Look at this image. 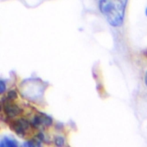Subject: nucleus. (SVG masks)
Listing matches in <instances>:
<instances>
[{"label": "nucleus", "mask_w": 147, "mask_h": 147, "mask_svg": "<svg viewBox=\"0 0 147 147\" xmlns=\"http://www.w3.org/2000/svg\"><path fill=\"white\" fill-rule=\"evenodd\" d=\"M0 146H1V147H16V146H18V143H17L16 140H14L13 138L5 137L1 140Z\"/></svg>", "instance_id": "423d86ee"}, {"label": "nucleus", "mask_w": 147, "mask_h": 147, "mask_svg": "<svg viewBox=\"0 0 147 147\" xmlns=\"http://www.w3.org/2000/svg\"><path fill=\"white\" fill-rule=\"evenodd\" d=\"M144 55H145V57H147V51H146V52H144Z\"/></svg>", "instance_id": "9b49d317"}, {"label": "nucleus", "mask_w": 147, "mask_h": 147, "mask_svg": "<svg viewBox=\"0 0 147 147\" xmlns=\"http://www.w3.org/2000/svg\"><path fill=\"white\" fill-rule=\"evenodd\" d=\"M52 123V119L43 114H39L32 121V126L34 128H39L41 126H49Z\"/></svg>", "instance_id": "7ed1b4c3"}, {"label": "nucleus", "mask_w": 147, "mask_h": 147, "mask_svg": "<svg viewBox=\"0 0 147 147\" xmlns=\"http://www.w3.org/2000/svg\"><path fill=\"white\" fill-rule=\"evenodd\" d=\"M128 0H100V10L112 26H121L123 23Z\"/></svg>", "instance_id": "f257e3e1"}, {"label": "nucleus", "mask_w": 147, "mask_h": 147, "mask_svg": "<svg viewBox=\"0 0 147 147\" xmlns=\"http://www.w3.org/2000/svg\"><path fill=\"white\" fill-rule=\"evenodd\" d=\"M145 15L147 16V8H146V10H145Z\"/></svg>", "instance_id": "f8f14e48"}, {"label": "nucleus", "mask_w": 147, "mask_h": 147, "mask_svg": "<svg viewBox=\"0 0 147 147\" xmlns=\"http://www.w3.org/2000/svg\"><path fill=\"white\" fill-rule=\"evenodd\" d=\"M55 144L57 146H63L64 144V139L62 137H57L55 138Z\"/></svg>", "instance_id": "6e6552de"}, {"label": "nucleus", "mask_w": 147, "mask_h": 147, "mask_svg": "<svg viewBox=\"0 0 147 147\" xmlns=\"http://www.w3.org/2000/svg\"><path fill=\"white\" fill-rule=\"evenodd\" d=\"M29 128V123L24 119H20L18 121L13 122L11 124V129L16 132V134L20 136L21 138L24 137L26 130H28Z\"/></svg>", "instance_id": "f03ea898"}, {"label": "nucleus", "mask_w": 147, "mask_h": 147, "mask_svg": "<svg viewBox=\"0 0 147 147\" xmlns=\"http://www.w3.org/2000/svg\"><path fill=\"white\" fill-rule=\"evenodd\" d=\"M43 137L44 136H43L42 133H39V134L35 138H34L33 139L24 143L23 146L24 147L25 146L26 147H38V146H41V143L42 142V140L44 138Z\"/></svg>", "instance_id": "39448f33"}, {"label": "nucleus", "mask_w": 147, "mask_h": 147, "mask_svg": "<svg viewBox=\"0 0 147 147\" xmlns=\"http://www.w3.org/2000/svg\"><path fill=\"white\" fill-rule=\"evenodd\" d=\"M0 85H1V88H0V92L3 93L5 92V85L3 80H1V81H0Z\"/></svg>", "instance_id": "1a4fd4ad"}, {"label": "nucleus", "mask_w": 147, "mask_h": 147, "mask_svg": "<svg viewBox=\"0 0 147 147\" xmlns=\"http://www.w3.org/2000/svg\"><path fill=\"white\" fill-rule=\"evenodd\" d=\"M145 84L147 86V72H146V75H145Z\"/></svg>", "instance_id": "9d476101"}, {"label": "nucleus", "mask_w": 147, "mask_h": 147, "mask_svg": "<svg viewBox=\"0 0 147 147\" xmlns=\"http://www.w3.org/2000/svg\"><path fill=\"white\" fill-rule=\"evenodd\" d=\"M4 111L5 115L9 117H14L19 115L21 113V109L19 107L11 102H5L4 104Z\"/></svg>", "instance_id": "20e7f679"}, {"label": "nucleus", "mask_w": 147, "mask_h": 147, "mask_svg": "<svg viewBox=\"0 0 147 147\" xmlns=\"http://www.w3.org/2000/svg\"><path fill=\"white\" fill-rule=\"evenodd\" d=\"M7 98L9 100H15L17 98V92L15 91H10L8 92V94H7Z\"/></svg>", "instance_id": "0eeeda50"}]
</instances>
